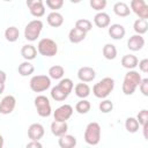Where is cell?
<instances>
[{
	"instance_id": "obj_14",
	"label": "cell",
	"mask_w": 148,
	"mask_h": 148,
	"mask_svg": "<svg viewBox=\"0 0 148 148\" xmlns=\"http://www.w3.org/2000/svg\"><path fill=\"white\" fill-rule=\"evenodd\" d=\"M109 36L114 39V40H119V39H123L125 37V34H126V30L124 28V25L119 24V23H114V24H111L109 25Z\"/></svg>"
},
{
	"instance_id": "obj_46",
	"label": "cell",
	"mask_w": 148,
	"mask_h": 148,
	"mask_svg": "<svg viewBox=\"0 0 148 148\" xmlns=\"http://www.w3.org/2000/svg\"><path fill=\"white\" fill-rule=\"evenodd\" d=\"M72 3H79V2H81L82 0H69Z\"/></svg>"
},
{
	"instance_id": "obj_2",
	"label": "cell",
	"mask_w": 148,
	"mask_h": 148,
	"mask_svg": "<svg viewBox=\"0 0 148 148\" xmlns=\"http://www.w3.org/2000/svg\"><path fill=\"white\" fill-rule=\"evenodd\" d=\"M114 88V80L112 77H104L92 87V94L97 98H106Z\"/></svg>"
},
{
	"instance_id": "obj_21",
	"label": "cell",
	"mask_w": 148,
	"mask_h": 148,
	"mask_svg": "<svg viewBox=\"0 0 148 148\" xmlns=\"http://www.w3.org/2000/svg\"><path fill=\"white\" fill-rule=\"evenodd\" d=\"M113 13L119 17H126L131 14V8L125 2H116L113 5Z\"/></svg>"
},
{
	"instance_id": "obj_47",
	"label": "cell",
	"mask_w": 148,
	"mask_h": 148,
	"mask_svg": "<svg viewBox=\"0 0 148 148\" xmlns=\"http://www.w3.org/2000/svg\"><path fill=\"white\" fill-rule=\"evenodd\" d=\"M3 1H12V0H3Z\"/></svg>"
},
{
	"instance_id": "obj_22",
	"label": "cell",
	"mask_w": 148,
	"mask_h": 148,
	"mask_svg": "<svg viewBox=\"0 0 148 148\" xmlns=\"http://www.w3.org/2000/svg\"><path fill=\"white\" fill-rule=\"evenodd\" d=\"M90 91L91 89L86 82H80L74 87V92L80 98H87L90 95Z\"/></svg>"
},
{
	"instance_id": "obj_45",
	"label": "cell",
	"mask_w": 148,
	"mask_h": 148,
	"mask_svg": "<svg viewBox=\"0 0 148 148\" xmlns=\"http://www.w3.org/2000/svg\"><path fill=\"white\" fill-rule=\"evenodd\" d=\"M3 145H5V140H3V136L0 134V148H2Z\"/></svg>"
},
{
	"instance_id": "obj_3",
	"label": "cell",
	"mask_w": 148,
	"mask_h": 148,
	"mask_svg": "<svg viewBox=\"0 0 148 148\" xmlns=\"http://www.w3.org/2000/svg\"><path fill=\"white\" fill-rule=\"evenodd\" d=\"M84 141L90 146H96L101 141V126L98 123H89L84 131Z\"/></svg>"
},
{
	"instance_id": "obj_13",
	"label": "cell",
	"mask_w": 148,
	"mask_h": 148,
	"mask_svg": "<svg viewBox=\"0 0 148 148\" xmlns=\"http://www.w3.org/2000/svg\"><path fill=\"white\" fill-rule=\"evenodd\" d=\"M44 133H45L44 126L39 123L31 124L28 128V136L30 140H40L44 136Z\"/></svg>"
},
{
	"instance_id": "obj_8",
	"label": "cell",
	"mask_w": 148,
	"mask_h": 148,
	"mask_svg": "<svg viewBox=\"0 0 148 148\" xmlns=\"http://www.w3.org/2000/svg\"><path fill=\"white\" fill-rule=\"evenodd\" d=\"M130 8L139 18H148V5L145 0H131Z\"/></svg>"
},
{
	"instance_id": "obj_30",
	"label": "cell",
	"mask_w": 148,
	"mask_h": 148,
	"mask_svg": "<svg viewBox=\"0 0 148 148\" xmlns=\"http://www.w3.org/2000/svg\"><path fill=\"white\" fill-rule=\"evenodd\" d=\"M90 108H91L90 102L87 101L86 98H81L75 105V111L77 113H80V114H86V113H88L90 111Z\"/></svg>"
},
{
	"instance_id": "obj_23",
	"label": "cell",
	"mask_w": 148,
	"mask_h": 148,
	"mask_svg": "<svg viewBox=\"0 0 148 148\" xmlns=\"http://www.w3.org/2000/svg\"><path fill=\"white\" fill-rule=\"evenodd\" d=\"M138 58L134 54H125L121 58V66L127 69H134L138 66Z\"/></svg>"
},
{
	"instance_id": "obj_4",
	"label": "cell",
	"mask_w": 148,
	"mask_h": 148,
	"mask_svg": "<svg viewBox=\"0 0 148 148\" xmlns=\"http://www.w3.org/2000/svg\"><path fill=\"white\" fill-rule=\"evenodd\" d=\"M37 51L43 57H53L58 52V45L51 38H42L38 42Z\"/></svg>"
},
{
	"instance_id": "obj_40",
	"label": "cell",
	"mask_w": 148,
	"mask_h": 148,
	"mask_svg": "<svg viewBox=\"0 0 148 148\" xmlns=\"http://www.w3.org/2000/svg\"><path fill=\"white\" fill-rule=\"evenodd\" d=\"M138 66H139V69H140L142 73H148V59H147V58L140 60V61L138 62Z\"/></svg>"
},
{
	"instance_id": "obj_15",
	"label": "cell",
	"mask_w": 148,
	"mask_h": 148,
	"mask_svg": "<svg viewBox=\"0 0 148 148\" xmlns=\"http://www.w3.org/2000/svg\"><path fill=\"white\" fill-rule=\"evenodd\" d=\"M68 131V125L67 121H59V120H53L51 124V132L54 136H61L66 134Z\"/></svg>"
},
{
	"instance_id": "obj_35",
	"label": "cell",
	"mask_w": 148,
	"mask_h": 148,
	"mask_svg": "<svg viewBox=\"0 0 148 148\" xmlns=\"http://www.w3.org/2000/svg\"><path fill=\"white\" fill-rule=\"evenodd\" d=\"M108 0H89V5L94 10L102 12L106 7Z\"/></svg>"
},
{
	"instance_id": "obj_11",
	"label": "cell",
	"mask_w": 148,
	"mask_h": 148,
	"mask_svg": "<svg viewBox=\"0 0 148 148\" xmlns=\"http://www.w3.org/2000/svg\"><path fill=\"white\" fill-rule=\"evenodd\" d=\"M77 77L81 82H91L95 77H96V72L94 68L89 67V66H83L77 71Z\"/></svg>"
},
{
	"instance_id": "obj_39",
	"label": "cell",
	"mask_w": 148,
	"mask_h": 148,
	"mask_svg": "<svg viewBox=\"0 0 148 148\" xmlns=\"http://www.w3.org/2000/svg\"><path fill=\"white\" fill-rule=\"evenodd\" d=\"M140 91L142 92L143 96H148V79H141V82L139 84Z\"/></svg>"
},
{
	"instance_id": "obj_43",
	"label": "cell",
	"mask_w": 148,
	"mask_h": 148,
	"mask_svg": "<svg viewBox=\"0 0 148 148\" xmlns=\"http://www.w3.org/2000/svg\"><path fill=\"white\" fill-rule=\"evenodd\" d=\"M6 79H7V75L3 71L0 69V82H6Z\"/></svg>"
},
{
	"instance_id": "obj_10",
	"label": "cell",
	"mask_w": 148,
	"mask_h": 148,
	"mask_svg": "<svg viewBox=\"0 0 148 148\" xmlns=\"http://www.w3.org/2000/svg\"><path fill=\"white\" fill-rule=\"evenodd\" d=\"M16 106V99L13 95L5 96L0 102V113L1 114H9L14 111Z\"/></svg>"
},
{
	"instance_id": "obj_27",
	"label": "cell",
	"mask_w": 148,
	"mask_h": 148,
	"mask_svg": "<svg viewBox=\"0 0 148 148\" xmlns=\"http://www.w3.org/2000/svg\"><path fill=\"white\" fill-rule=\"evenodd\" d=\"M133 29L138 35H143L147 32L148 30V22L145 18H138L134 21L133 24Z\"/></svg>"
},
{
	"instance_id": "obj_24",
	"label": "cell",
	"mask_w": 148,
	"mask_h": 148,
	"mask_svg": "<svg viewBox=\"0 0 148 148\" xmlns=\"http://www.w3.org/2000/svg\"><path fill=\"white\" fill-rule=\"evenodd\" d=\"M68 92H66L59 84H57L56 87H53L52 89H51V97L54 99V101H57V102H62V101H65L67 97H68Z\"/></svg>"
},
{
	"instance_id": "obj_5",
	"label": "cell",
	"mask_w": 148,
	"mask_h": 148,
	"mask_svg": "<svg viewBox=\"0 0 148 148\" xmlns=\"http://www.w3.org/2000/svg\"><path fill=\"white\" fill-rule=\"evenodd\" d=\"M43 30V22L40 20L30 21L24 28V38L29 42H35Z\"/></svg>"
},
{
	"instance_id": "obj_6",
	"label": "cell",
	"mask_w": 148,
	"mask_h": 148,
	"mask_svg": "<svg viewBox=\"0 0 148 148\" xmlns=\"http://www.w3.org/2000/svg\"><path fill=\"white\" fill-rule=\"evenodd\" d=\"M29 86L34 92H43L51 87V79L47 75H35L30 79Z\"/></svg>"
},
{
	"instance_id": "obj_20",
	"label": "cell",
	"mask_w": 148,
	"mask_h": 148,
	"mask_svg": "<svg viewBox=\"0 0 148 148\" xmlns=\"http://www.w3.org/2000/svg\"><path fill=\"white\" fill-rule=\"evenodd\" d=\"M86 35H87V32H84V31H82L77 28H73L68 32V39H69L71 43L77 44V43H81L86 38Z\"/></svg>"
},
{
	"instance_id": "obj_9",
	"label": "cell",
	"mask_w": 148,
	"mask_h": 148,
	"mask_svg": "<svg viewBox=\"0 0 148 148\" xmlns=\"http://www.w3.org/2000/svg\"><path fill=\"white\" fill-rule=\"evenodd\" d=\"M73 114V106L69 104H62L59 108L56 109V111L53 112V117L54 120H59V121H66L68 120Z\"/></svg>"
},
{
	"instance_id": "obj_31",
	"label": "cell",
	"mask_w": 148,
	"mask_h": 148,
	"mask_svg": "<svg viewBox=\"0 0 148 148\" xmlns=\"http://www.w3.org/2000/svg\"><path fill=\"white\" fill-rule=\"evenodd\" d=\"M139 127H140V124L136 120V118L128 117L125 120V128H126L127 132H130V133H136L139 131Z\"/></svg>"
},
{
	"instance_id": "obj_32",
	"label": "cell",
	"mask_w": 148,
	"mask_h": 148,
	"mask_svg": "<svg viewBox=\"0 0 148 148\" xmlns=\"http://www.w3.org/2000/svg\"><path fill=\"white\" fill-rule=\"evenodd\" d=\"M29 10H30V14L34 16V17H42L44 14H45V6H44V2H40V3H37V5H34L31 7H29Z\"/></svg>"
},
{
	"instance_id": "obj_41",
	"label": "cell",
	"mask_w": 148,
	"mask_h": 148,
	"mask_svg": "<svg viewBox=\"0 0 148 148\" xmlns=\"http://www.w3.org/2000/svg\"><path fill=\"white\" fill-rule=\"evenodd\" d=\"M31 147H35V148H42L43 145L39 142V140H31L29 143H27V148H31Z\"/></svg>"
},
{
	"instance_id": "obj_19",
	"label": "cell",
	"mask_w": 148,
	"mask_h": 148,
	"mask_svg": "<svg viewBox=\"0 0 148 148\" xmlns=\"http://www.w3.org/2000/svg\"><path fill=\"white\" fill-rule=\"evenodd\" d=\"M21 56L23 57L24 60H28V61L34 60L37 57V49L31 44L23 45L21 49Z\"/></svg>"
},
{
	"instance_id": "obj_38",
	"label": "cell",
	"mask_w": 148,
	"mask_h": 148,
	"mask_svg": "<svg viewBox=\"0 0 148 148\" xmlns=\"http://www.w3.org/2000/svg\"><path fill=\"white\" fill-rule=\"evenodd\" d=\"M46 6L52 10H58L64 6V0H46Z\"/></svg>"
},
{
	"instance_id": "obj_7",
	"label": "cell",
	"mask_w": 148,
	"mask_h": 148,
	"mask_svg": "<svg viewBox=\"0 0 148 148\" xmlns=\"http://www.w3.org/2000/svg\"><path fill=\"white\" fill-rule=\"evenodd\" d=\"M35 108H36L39 117L46 118V117H50L52 113L51 103H50L49 98L44 95H38L35 98Z\"/></svg>"
},
{
	"instance_id": "obj_16",
	"label": "cell",
	"mask_w": 148,
	"mask_h": 148,
	"mask_svg": "<svg viewBox=\"0 0 148 148\" xmlns=\"http://www.w3.org/2000/svg\"><path fill=\"white\" fill-rule=\"evenodd\" d=\"M110 22H111V18H110V15L105 12H98L95 16H94V23L97 28H108L110 25Z\"/></svg>"
},
{
	"instance_id": "obj_1",
	"label": "cell",
	"mask_w": 148,
	"mask_h": 148,
	"mask_svg": "<svg viewBox=\"0 0 148 148\" xmlns=\"http://www.w3.org/2000/svg\"><path fill=\"white\" fill-rule=\"evenodd\" d=\"M141 79L142 77L139 74V72H136L134 69H130L124 76V81H123V86H121L123 92L127 96L133 95L135 89L139 87Z\"/></svg>"
},
{
	"instance_id": "obj_44",
	"label": "cell",
	"mask_w": 148,
	"mask_h": 148,
	"mask_svg": "<svg viewBox=\"0 0 148 148\" xmlns=\"http://www.w3.org/2000/svg\"><path fill=\"white\" fill-rule=\"evenodd\" d=\"M5 90V82H0V95Z\"/></svg>"
},
{
	"instance_id": "obj_25",
	"label": "cell",
	"mask_w": 148,
	"mask_h": 148,
	"mask_svg": "<svg viewBox=\"0 0 148 148\" xmlns=\"http://www.w3.org/2000/svg\"><path fill=\"white\" fill-rule=\"evenodd\" d=\"M17 71H18V74L21 76H29L35 72V67H34V65L31 62L25 60V61H23V62H21L18 65Z\"/></svg>"
},
{
	"instance_id": "obj_17",
	"label": "cell",
	"mask_w": 148,
	"mask_h": 148,
	"mask_svg": "<svg viewBox=\"0 0 148 148\" xmlns=\"http://www.w3.org/2000/svg\"><path fill=\"white\" fill-rule=\"evenodd\" d=\"M46 21H47V24H49L50 27H52V28H59V27H61L62 23H64V16H62L59 12L52 10V12L47 15Z\"/></svg>"
},
{
	"instance_id": "obj_28",
	"label": "cell",
	"mask_w": 148,
	"mask_h": 148,
	"mask_svg": "<svg viewBox=\"0 0 148 148\" xmlns=\"http://www.w3.org/2000/svg\"><path fill=\"white\" fill-rule=\"evenodd\" d=\"M18 37H20V31H18V29L16 27L12 25V27H8L5 30V38L8 42L14 43V42H16L18 39Z\"/></svg>"
},
{
	"instance_id": "obj_29",
	"label": "cell",
	"mask_w": 148,
	"mask_h": 148,
	"mask_svg": "<svg viewBox=\"0 0 148 148\" xmlns=\"http://www.w3.org/2000/svg\"><path fill=\"white\" fill-rule=\"evenodd\" d=\"M64 74H65V69L60 65H54V66L50 67V69H49V76H50V79H53V80L62 79Z\"/></svg>"
},
{
	"instance_id": "obj_26",
	"label": "cell",
	"mask_w": 148,
	"mask_h": 148,
	"mask_svg": "<svg viewBox=\"0 0 148 148\" xmlns=\"http://www.w3.org/2000/svg\"><path fill=\"white\" fill-rule=\"evenodd\" d=\"M102 53H103V56H104L105 59H108V60H113V59H116V57H117V49H116V46H114L113 44L108 43V44H105V45L103 46Z\"/></svg>"
},
{
	"instance_id": "obj_18",
	"label": "cell",
	"mask_w": 148,
	"mask_h": 148,
	"mask_svg": "<svg viewBox=\"0 0 148 148\" xmlns=\"http://www.w3.org/2000/svg\"><path fill=\"white\" fill-rule=\"evenodd\" d=\"M76 143H77L76 138L74 135H71L67 133L59 136V140H58V145L60 148H74L76 146Z\"/></svg>"
},
{
	"instance_id": "obj_12",
	"label": "cell",
	"mask_w": 148,
	"mask_h": 148,
	"mask_svg": "<svg viewBox=\"0 0 148 148\" xmlns=\"http://www.w3.org/2000/svg\"><path fill=\"white\" fill-rule=\"evenodd\" d=\"M143 46H145V38L142 37V35L135 34V35L131 36L127 40V47H128V50H131L133 52L140 51Z\"/></svg>"
},
{
	"instance_id": "obj_34",
	"label": "cell",
	"mask_w": 148,
	"mask_h": 148,
	"mask_svg": "<svg viewBox=\"0 0 148 148\" xmlns=\"http://www.w3.org/2000/svg\"><path fill=\"white\" fill-rule=\"evenodd\" d=\"M58 84H59L66 92H68V94H71L72 90H73V88H74V83H73V81H72L71 79H68V77L60 79V81H59Z\"/></svg>"
},
{
	"instance_id": "obj_37",
	"label": "cell",
	"mask_w": 148,
	"mask_h": 148,
	"mask_svg": "<svg viewBox=\"0 0 148 148\" xmlns=\"http://www.w3.org/2000/svg\"><path fill=\"white\" fill-rule=\"evenodd\" d=\"M136 120L139 121L140 126H145L148 124V110L143 109L141 111H139L138 116H136Z\"/></svg>"
},
{
	"instance_id": "obj_42",
	"label": "cell",
	"mask_w": 148,
	"mask_h": 148,
	"mask_svg": "<svg viewBox=\"0 0 148 148\" xmlns=\"http://www.w3.org/2000/svg\"><path fill=\"white\" fill-rule=\"evenodd\" d=\"M40 2H43V0H27V1H25V3H27V6H28V8H29V7H31V6H34V5L40 3Z\"/></svg>"
},
{
	"instance_id": "obj_33",
	"label": "cell",
	"mask_w": 148,
	"mask_h": 148,
	"mask_svg": "<svg viewBox=\"0 0 148 148\" xmlns=\"http://www.w3.org/2000/svg\"><path fill=\"white\" fill-rule=\"evenodd\" d=\"M75 28H77L84 32H88L92 29V23L87 18H80L75 22Z\"/></svg>"
},
{
	"instance_id": "obj_36",
	"label": "cell",
	"mask_w": 148,
	"mask_h": 148,
	"mask_svg": "<svg viewBox=\"0 0 148 148\" xmlns=\"http://www.w3.org/2000/svg\"><path fill=\"white\" fill-rule=\"evenodd\" d=\"M98 108H99V111H101V112H103V113H109V112H111L112 109H113V103H112L110 99H104V101H102V102L99 103Z\"/></svg>"
}]
</instances>
